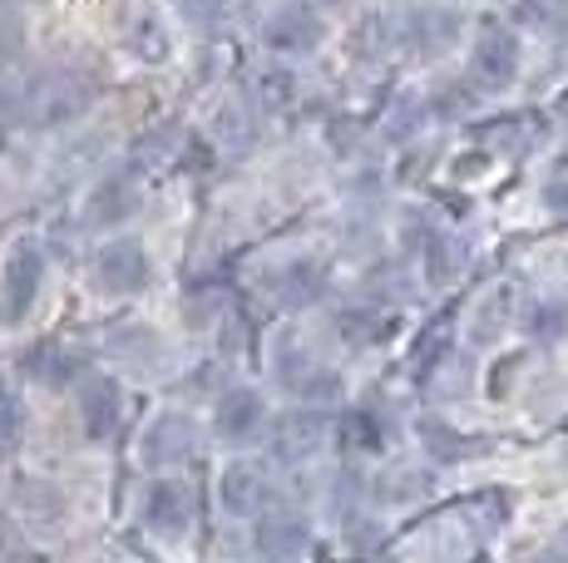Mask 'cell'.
I'll list each match as a JSON object with an SVG mask.
<instances>
[{"label":"cell","mask_w":568,"mask_h":563,"mask_svg":"<svg viewBox=\"0 0 568 563\" xmlns=\"http://www.w3.org/2000/svg\"><path fill=\"white\" fill-rule=\"evenodd\" d=\"M420 440H425V450H430L435 460H455V454L485 450V440L479 436H455V430H445V426H420Z\"/></svg>","instance_id":"ffe728a7"},{"label":"cell","mask_w":568,"mask_h":563,"mask_svg":"<svg viewBox=\"0 0 568 563\" xmlns=\"http://www.w3.org/2000/svg\"><path fill=\"white\" fill-rule=\"evenodd\" d=\"M509 297H515L509 287L485 291V297H479V307H475V317H469V337H475V341H489L495 331H505V321H509Z\"/></svg>","instance_id":"e0dca14e"},{"label":"cell","mask_w":568,"mask_h":563,"mask_svg":"<svg viewBox=\"0 0 568 563\" xmlns=\"http://www.w3.org/2000/svg\"><path fill=\"white\" fill-rule=\"evenodd\" d=\"M322 440H326V420L316 416V410H297V416H282L277 426H272V454L287 464L316 454Z\"/></svg>","instance_id":"8fae6325"},{"label":"cell","mask_w":568,"mask_h":563,"mask_svg":"<svg viewBox=\"0 0 568 563\" xmlns=\"http://www.w3.org/2000/svg\"><path fill=\"white\" fill-rule=\"evenodd\" d=\"M40 282H45V253L36 243H16L6 257V282H0V321L6 327L26 321V311L40 297Z\"/></svg>","instance_id":"6da1fadb"},{"label":"cell","mask_w":568,"mask_h":563,"mask_svg":"<svg viewBox=\"0 0 568 563\" xmlns=\"http://www.w3.org/2000/svg\"><path fill=\"white\" fill-rule=\"evenodd\" d=\"M80 416L94 440H109L119 430V420H124V396H119V386L104 381V376H90V381L80 386Z\"/></svg>","instance_id":"30bf717a"},{"label":"cell","mask_w":568,"mask_h":563,"mask_svg":"<svg viewBox=\"0 0 568 563\" xmlns=\"http://www.w3.org/2000/svg\"><path fill=\"white\" fill-rule=\"evenodd\" d=\"M217 494H223V509L237 519H253V514H267L272 500H277V484L267 480V470H262L257 460H237L223 470V480H217Z\"/></svg>","instance_id":"3957f363"},{"label":"cell","mask_w":568,"mask_h":563,"mask_svg":"<svg viewBox=\"0 0 568 563\" xmlns=\"http://www.w3.org/2000/svg\"><path fill=\"white\" fill-rule=\"evenodd\" d=\"M262 35H267V45L282 50V55H307V50L322 45V20H316L307 6H282V10H272Z\"/></svg>","instance_id":"9c48e42d"},{"label":"cell","mask_w":568,"mask_h":563,"mask_svg":"<svg viewBox=\"0 0 568 563\" xmlns=\"http://www.w3.org/2000/svg\"><path fill=\"white\" fill-rule=\"evenodd\" d=\"M515 70H519L515 35H509V30H499V25H489L485 35H479L475 55H469V74H475L479 84H489V90H499V84L515 80Z\"/></svg>","instance_id":"ba28073f"},{"label":"cell","mask_w":568,"mask_h":563,"mask_svg":"<svg viewBox=\"0 0 568 563\" xmlns=\"http://www.w3.org/2000/svg\"><path fill=\"white\" fill-rule=\"evenodd\" d=\"M149 273H154V267H149V253L139 243H129V237L100 247V257H94V277H100L104 291H144Z\"/></svg>","instance_id":"8992f818"},{"label":"cell","mask_w":568,"mask_h":563,"mask_svg":"<svg viewBox=\"0 0 568 563\" xmlns=\"http://www.w3.org/2000/svg\"><path fill=\"white\" fill-rule=\"evenodd\" d=\"M342 440H346V446L376 450V446H381V426H376V416H366V410H356V416L342 426Z\"/></svg>","instance_id":"603a6c76"},{"label":"cell","mask_w":568,"mask_h":563,"mask_svg":"<svg viewBox=\"0 0 568 563\" xmlns=\"http://www.w3.org/2000/svg\"><path fill=\"white\" fill-rule=\"evenodd\" d=\"M534 341H568V297H549L534 307L529 317Z\"/></svg>","instance_id":"d6986e66"},{"label":"cell","mask_w":568,"mask_h":563,"mask_svg":"<svg viewBox=\"0 0 568 563\" xmlns=\"http://www.w3.org/2000/svg\"><path fill=\"white\" fill-rule=\"evenodd\" d=\"M213 416H217V436L223 440H253L262 430V420H267V406L253 391H227V396H217Z\"/></svg>","instance_id":"7c38bea8"},{"label":"cell","mask_w":568,"mask_h":563,"mask_svg":"<svg viewBox=\"0 0 568 563\" xmlns=\"http://www.w3.org/2000/svg\"><path fill=\"white\" fill-rule=\"evenodd\" d=\"M272 371H277V381L287 386L292 396H307V400H332L336 396V376L297 341H282L277 351H272Z\"/></svg>","instance_id":"277c9868"},{"label":"cell","mask_w":568,"mask_h":563,"mask_svg":"<svg viewBox=\"0 0 568 563\" xmlns=\"http://www.w3.org/2000/svg\"><path fill=\"white\" fill-rule=\"evenodd\" d=\"M129 203H134L129 183H124V178H109L104 188L90 198V218H94V223H119V218L129 213Z\"/></svg>","instance_id":"44dd1931"},{"label":"cell","mask_w":568,"mask_h":563,"mask_svg":"<svg viewBox=\"0 0 568 563\" xmlns=\"http://www.w3.org/2000/svg\"><path fill=\"white\" fill-rule=\"evenodd\" d=\"M420 257H425L430 282H440V287H450V282L465 277V267H469V247L460 243V237H450V233H435L430 247H425Z\"/></svg>","instance_id":"9a60e30c"},{"label":"cell","mask_w":568,"mask_h":563,"mask_svg":"<svg viewBox=\"0 0 568 563\" xmlns=\"http://www.w3.org/2000/svg\"><path fill=\"white\" fill-rule=\"evenodd\" d=\"M544 203L568 218V164H559V168L549 173V183H544Z\"/></svg>","instance_id":"cb8c5ba5"},{"label":"cell","mask_w":568,"mask_h":563,"mask_svg":"<svg viewBox=\"0 0 568 563\" xmlns=\"http://www.w3.org/2000/svg\"><path fill=\"white\" fill-rule=\"evenodd\" d=\"M257 544L277 559L302 554V549H307V524H302V519H287V514H267L257 529Z\"/></svg>","instance_id":"2e32d148"},{"label":"cell","mask_w":568,"mask_h":563,"mask_svg":"<svg viewBox=\"0 0 568 563\" xmlns=\"http://www.w3.org/2000/svg\"><path fill=\"white\" fill-rule=\"evenodd\" d=\"M144 524L154 529L159 539H183V534H189V529H193V494H189V484H179V480L149 484Z\"/></svg>","instance_id":"5b68a950"},{"label":"cell","mask_w":568,"mask_h":563,"mask_svg":"<svg viewBox=\"0 0 568 563\" xmlns=\"http://www.w3.org/2000/svg\"><path fill=\"white\" fill-rule=\"evenodd\" d=\"M400 30H406V45L410 50L435 55V50H445L455 40V16H445V10H410Z\"/></svg>","instance_id":"4fadbf2b"},{"label":"cell","mask_w":568,"mask_h":563,"mask_svg":"<svg viewBox=\"0 0 568 563\" xmlns=\"http://www.w3.org/2000/svg\"><path fill=\"white\" fill-rule=\"evenodd\" d=\"M144 464H183L199 454V426L189 416H159L139 440Z\"/></svg>","instance_id":"52a82bcc"},{"label":"cell","mask_w":568,"mask_h":563,"mask_svg":"<svg viewBox=\"0 0 568 563\" xmlns=\"http://www.w3.org/2000/svg\"><path fill=\"white\" fill-rule=\"evenodd\" d=\"M20 426H26V410H20V400L0 386V450H10L20 440Z\"/></svg>","instance_id":"7402d4cb"},{"label":"cell","mask_w":568,"mask_h":563,"mask_svg":"<svg viewBox=\"0 0 568 563\" xmlns=\"http://www.w3.org/2000/svg\"><path fill=\"white\" fill-rule=\"evenodd\" d=\"M183 10H189L193 20H213L217 16V6H223V0H179Z\"/></svg>","instance_id":"d4e9b609"},{"label":"cell","mask_w":568,"mask_h":563,"mask_svg":"<svg viewBox=\"0 0 568 563\" xmlns=\"http://www.w3.org/2000/svg\"><path fill=\"white\" fill-rule=\"evenodd\" d=\"M272 287H277V301L282 307H307V301L322 297L326 277L316 263H287L277 277H272Z\"/></svg>","instance_id":"5bb4252c"},{"label":"cell","mask_w":568,"mask_h":563,"mask_svg":"<svg viewBox=\"0 0 568 563\" xmlns=\"http://www.w3.org/2000/svg\"><path fill=\"white\" fill-rule=\"evenodd\" d=\"M90 90L94 84L84 80V74L54 70V74H40L20 104H30V119H40V124H64V119H74L90 104Z\"/></svg>","instance_id":"7a4b0ae2"},{"label":"cell","mask_w":568,"mask_h":563,"mask_svg":"<svg viewBox=\"0 0 568 563\" xmlns=\"http://www.w3.org/2000/svg\"><path fill=\"white\" fill-rule=\"evenodd\" d=\"M26 371L36 376V381H45V386H64L74 376V356H64L60 346H40V351L26 356Z\"/></svg>","instance_id":"ac0fdd59"},{"label":"cell","mask_w":568,"mask_h":563,"mask_svg":"<svg viewBox=\"0 0 568 563\" xmlns=\"http://www.w3.org/2000/svg\"><path fill=\"white\" fill-rule=\"evenodd\" d=\"M539 563H564V559H559V554H544V559H539Z\"/></svg>","instance_id":"484cf974"}]
</instances>
